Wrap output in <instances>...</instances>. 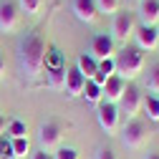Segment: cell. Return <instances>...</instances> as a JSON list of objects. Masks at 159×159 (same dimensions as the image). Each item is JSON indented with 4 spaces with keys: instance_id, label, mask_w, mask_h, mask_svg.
<instances>
[{
    "instance_id": "7",
    "label": "cell",
    "mask_w": 159,
    "mask_h": 159,
    "mask_svg": "<svg viewBox=\"0 0 159 159\" xmlns=\"http://www.w3.org/2000/svg\"><path fill=\"white\" fill-rule=\"evenodd\" d=\"M142 101H144L142 91H139L136 86H126V91H124V96H121V101H119V106H121V111H124L129 119H136L139 111H142Z\"/></svg>"
},
{
    "instance_id": "12",
    "label": "cell",
    "mask_w": 159,
    "mask_h": 159,
    "mask_svg": "<svg viewBox=\"0 0 159 159\" xmlns=\"http://www.w3.org/2000/svg\"><path fill=\"white\" fill-rule=\"evenodd\" d=\"M91 56L96 61H104V58H114V38L111 35H93L91 41Z\"/></svg>"
},
{
    "instance_id": "8",
    "label": "cell",
    "mask_w": 159,
    "mask_h": 159,
    "mask_svg": "<svg viewBox=\"0 0 159 159\" xmlns=\"http://www.w3.org/2000/svg\"><path fill=\"white\" fill-rule=\"evenodd\" d=\"M18 25H20V13H18V5L3 0V3H0V30H3V33H15Z\"/></svg>"
},
{
    "instance_id": "4",
    "label": "cell",
    "mask_w": 159,
    "mask_h": 159,
    "mask_svg": "<svg viewBox=\"0 0 159 159\" xmlns=\"http://www.w3.org/2000/svg\"><path fill=\"white\" fill-rule=\"evenodd\" d=\"M147 139H149L147 126L139 121V119H129V124L121 129V144H124L126 149H131V152L142 149V147L147 144Z\"/></svg>"
},
{
    "instance_id": "10",
    "label": "cell",
    "mask_w": 159,
    "mask_h": 159,
    "mask_svg": "<svg viewBox=\"0 0 159 159\" xmlns=\"http://www.w3.org/2000/svg\"><path fill=\"white\" fill-rule=\"evenodd\" d=\"M134 41H136V48L139 51H154L159 46V25H142V28H136L134 33Z\"/></svg>"
},
{
    "instance_id": "14",
    "label": "cell",
    "mask_w": 159,
    "mask_h": 159,
    "mask_svg": "<svg viewBox=\"0 0 159 159\" xmlns=\"http://www.w3.org/2000/svg\"><path fill=\"white\" fill-rule=\"evenodd\" d=\"M139 18L142 25H159V0H139Z\"/></svg>"
},
{
    "instance_id": "31",
    "label": "cell",
    "mask_w": 159,
    "mask_h": 159,
    "mask_svg": "<svg viewBox=\"0 0 159 159\" xmlns=\"http://www.w3.org/2000/svg\"><path fill=\"white\" fill-rule=\"evenodd\" d=\"M144 159H159V152H149V154H147Z\"/></svg>"
},
{
    "instance_id": "23",
    "label": "cell",
    "mask_w": 159,
    "mask_h": 159,
    "mask_svg": "<svg viewBox=\"0 0 159 159\" xmlns=\"http://www.w3.org/2000/svg\"><path fill=\"white\" fill-rule=\"evenodd\" d=\"M25 131H28V129H25V124L20 121V119H13V121L8 124V136H10V139H18V136H25Z\"/></svg>"
},
{
    "instance_id": "11",
    "label": "cell",
    "mask_w": 159,
    "mask_h": 159,
    "mask_svg": "<svg viewBox=\"0 0 159 159\" xmlns=\"http://www.w3.org/2000/svg\"><path fill=\"white\" fill-rule=\"evenodd\" d=\"M73 15L78 18L81 23H93L98 18V8H96V0H73L71 3Z\"/></svg>"
},
{
    "instance_id": "17",
    "label": "cell",
    "mask_w": 159,
    "mask_h": 159,
    "mask_svg": "<svg viewBox=\"0 0 159 159\" xmlns=\"http://www.w3.org/2000/svg\"><path fill=\"white\" fill-rule=\"evenodd\" d=\"M10 147H13V159H23V157L30 154V142H28V136L10 139Z\"/></svg>"
},
{
    "instance_id": "19",
    "label": "cell",
    "mask_w": 159,
    "mask_h": 159,
    "mask_svg": "<svg viewBox=\"0 0 159 159\" xmlns=\"http://www.w3.org/2000/svg\"><path fill=\"white\" fill-rule=\"evenodd\" d=\"M81 96L86 98L89 104H101V86H98V84H93L91 78H89V81H86V86H84V93H81Z\"/></svg>"
},
{
    "instance_id": "18",
    "label": "cell",
    "mask_w": 159,
    "mask_h": 159,
    "mask_svg": "<svg viewBox=\"0 0 159 159\" xmlns=\"http://www.w3.org/2000/svg\"><path fill=\"white\" fill-rule=\"evenodd\" d=\"M142 109L147 111L149 121H159V96H144Z\"/></svg>"
},
{
    "instance_id": "25",
    "label": "cell",
    "mask_w": 159,
    "mask_h": 159,
    "mask_svg": "<svg viewBox=\"0 0 159 159\" xmlns=\"http://www.w3.org/2000/svg\"><path fill=\"white\" fill-rule=\"evenodd\" d=\"M53 159H78V152L73 147H58L56 154H53Z\"/></svg>"
},
{
    "instance_id": "13",
    "label": "cell",
    "mask_w": 159,
    "mask_h": 159,
    "mask_svg": "<svg viewBox=\"0 0 159 159\" xmlns=\"http://www.w3.org/2000/svg\"><path fill=\"white\" fill-rule=\"evenodd\" d=\"M84 86H86V78L78 73V68H76V66H73V68H66V86H63L66 96H71V98L81 96V93H84Z\"/></svg>"
},
{
    "instance_id": "29",
    "label": "cell",
    "mask_w": 159,
    "mask_h": 159,
    "mask_svg": "<svg viewBox=\"0 0 159 159\" xmlns=\"http://www.w3.org/2000/svg\"><path fill=\"white\" fill-rule=\"evenodd\" d=\"M3 76H5V58L0 56V81H3Z\"/></svg>"
},
{
    "instance_id": "26",
    "label": "cell",
    "mask_w": 159,
    "mask_h": 159,
    "mask_svg": "<svg viewBox=\"0 0 159 159\" xmlns=\"http://www.w3.org/2000/svg\"><path fill=\"white\" fill-rule=\"evenodd\" d=\"M0 157H10L13 159V147H10V139L0 136Z\"/></svg>"
},
{
    "instance_id": "16",
    "label": "cell",
    "mask_w": 159,
    "mask_h": 159,
    "mask_svg": "<svg viewBox=\"0 0 159 159\" xmlns=\"http://www.w3.org/2000/svg\"><path fill=\"white\" fill-rule=\"evenodd\" d=\"M46 76H48V86L51 89L63 91V86H66V66L63 68H46Z\"/></svg>"
},
{
    "instance_id": "30",
    "label": "cell",
    "mask_w": 159,
    "mask_h": 159,
    "mask_svg": "<svg viewBox=\"0 0 159 159\" xmlns=\"http://www.w3.org/2000/svg\"><path fill=\"white\" fill-rule=\"evenodd\" d=\"M3 131H5V116L0 114V134H3Z\"/></svg>"
},
{
    "instance_id": "21",
    "label": "cell",
    "mask_w": 159,
    "mask_h": 159,
    "mask_svg": "<svg viewBox=\"0 0 159 159\" xmlns=\"http://www.w3.org/2000/svg\"><path fill=\"white\" fill-rule=\"evenodd\" d=\"M147 89L152 91V96L159 93V63H154L149 68V76H147Z\"/></svg>"
},
{
    "instance_id": "20",
    "label": "cell",
    "mask_w": 159,
    "mask_h": 159,
    "mask_svg": "<svg viewBox=\"0 0 159 159\" xmlns=\"http://www.w3.org/2000/svg\"><path fill=\"white\" fill-rule=\"evenodd\" d=\"M18 8L25 15H38L41 8H43V0H18Z\"/></svg>"
},
{
    "instance_id": "6",
    "label": "cell",
    "mask_w": 159,
    "mask_h": 159,
    "mask_svg": "<svg viewBox=\"0 0 159 159\" xmlns=\"http://www.w3.org/2000/svg\"><path fill=\"white\" fill-rule=\"evenodd\" d=\"M124 91H126V78H121L119 73H114V76L106 78V84L101 86V101H106V104H116V106H119Z\"/></svg>"
},
{
    "instance_id": "5",
    "label": "cell",
    "mask_w": 159,
    "mask_h": 159,
    "mask_svg": "<svg viewBox=\"0 0 159 159\" xmlns=\"http://www.w3.org/2000/svg\"><path fill=\"white\" fill-rule=\"evenodd\" d=\"M96 119H98V126H101L109 136L116 134V129H119V106L101 101L98 109H96Z\"/></svg>"
},
{
    "instance_id": "9",
    "label": "cell",
    "mask_w": 159,
    "mask_h": 159,
    "mask_svg": "<svg viewBox=\"0 0 159 159\" xmlns=\"http://www.w3.org/2000/svg\"><path fill=\"white\" fill-rule=\"evenodd\" d=\"M38 142H41V149L48 152V149H58L61 144V124L58 121H46L38 131Z\"/></svg>"
},
{
    "instance_id": "28",
    "label": "cell",
    "mask_w": 159,
    "mask_h": 159,
    "mask_svg": "<svg viewBox=\"0 0 159 159\" xmlns=\"http://www.w3.org/2000/svg\"><path fill=\"white\" fill-rule=\"evenodd\" d=\"M30 159H53V154H48V152H43V149H41V152H35Z\"/></svg>"
},
{
    "instance_id": "3",
    "label": "cell",
    "mask_w": 159,
    "mask_h": 159,
    "mask_svg": "<svg viewBox=\"0 0 159 159\" xmlns=\"http://www.w3.org/2000/svg\"><path fill=\"white\" fill-rule=\"evenodd\" d=\"M134 33H136V18H134V13H129V10L116 13L114 15V23H111V38L126 46L134 38Z\"/></svg>"
},
{
    "instance_id": "32",
    "label": "cell",
    "mask_w": 159,
    "mask_h": 159,
    "mask_svg": "<svg viewBox=\"0 0 159 159\" xmlns=\"http://www.w3.org/2000/svg\"><path fill=\"white\" fill-rule=\"evenodd\" d=\"M0 159H10V157H0Z\"/></svg>"
},
{
    "instance_id": "15",
    "label": "cell",
    "mask_w": 159,
    "mask_h": 159,
    "mask_svg": "<svg viewBox=\"0 0 159 159\" xmlns=\"http://www.w3.org/2000/svg\"><path fill=\"white\" fill-rule=\"evenodd\" d=\"M76 68H78V73H81L86 81H89V78H93V76H96V71H98V61H96L91 53H84V56H78Z\"/></svg>"
},
{
    "instance_id": "24",
    "label": "cell",
    "mask_w": 159,
    "mask_h": 159,
    "mask_svg": "<svg viewBox=\"0 0 159 159\" xmlns=\"http://www.w3.org/2000/svg\"><path fill=\"white\" fill-rule=\"evenodd\" d=\"M46 68H63V56H61V51H51V53H46Z\"/></svg>"
},
{
    "instance_id": "2",
    "label": "cell",
    "mask_w": 159,
    "mask_h": 159,
    "mask_svg": "<svg viewBox=\"0 0 159 159\" xmlns=\"http://www.w3.org/2000/svg\"><path fill=\"white\" fill-rule=\"evenodd\" d=\"M114 63H116V73L121 78H129L131 81V78H136L144 71V53L136 46H124L114 56Z\"/></svg>"
},
{
    "instance_id": "27",
    "label": "cell",
    "mask_w": 159,
    "mask_h": 159,
    "mask_svg": "<svg viewBox=\"0 0 159 159\" xmlns=\"http://www.w3.org/2000/svg\"><path fill=\"white\" fill-rule=\"evenodd\" d=\"M96 159H116V154L111 149H98L96 152Z\"/></svg>"
},
{
    "instance_id": "22",
    "label": "cell",
    "mask_w": 159,
    "mask_h": 159,
    "mask_svg": "<svg viewBox=\"0 0 159 159\" xmlns=\"http://www.w3.org/2000/svg\"><path fill=\"white\" fill-rule=\"evenodd\" d=\"M119 0H96V8L98 13H104V15H116L119 13Z\"/></svg>"
},
{
    "instance_id": "1",
    "label": "cell",
    "mask_w": 159,
    "mask_h": 159,
    "mask_svg": "<svg viewBox=\"0 0 159 159\" xmlns=\"http://www.w3.org/2000/svg\"><path fill=\"white\" fill-rule=\"evenodd\" d=\"M18 58H20V71L25 78H38L46 68V43L41 35H25L20 48H18Z\"/></svg>"
}]
</instances>
